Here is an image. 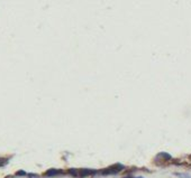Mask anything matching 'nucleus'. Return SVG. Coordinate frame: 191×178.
I'll return each instance as SVG.
<instances>
[{"label": "nucleus", "instance_id": "1", "mask_svg": "<svg viewBox=\"0 0 191 178\" xmlns=\"http://www.w3.org/2000/svg\"><path fill=\"white\" fill-rule=\"evenodd\" d=\"M122 168H124L122 165H113V167H110V168H108V169L104 170V174H116V173L120 171Z\"/></svg>", "mask_w": 191, "mask_h": 178}, {"label": "nucleus", "instance_id": "2", "mask_svg": "<svg viewBox=\"0 0 191 178\" xmlns=\"http://www.w3.org/2000/svg\"><path fill=\"white\" fill-rule=\"evenodd\" d=\"M60 171L56 169H50L47 170V173H46V176H55V175H57Z\"/></svg>", "mask_w": 191, "mask_h": 178}, {"label": "nucleus", "instance_id": "3", "mask_svg": "<svg viewBox=\"0 0 191 178\" xmlns=\"http://www.w3.org/2000/svg\"><path fill=\"white\" fill-rule=\"evenodd\" d=\"M175 175L179 178H191V176L188 174H175Z\"/></svg>", "mask_w": 191, "mask_h": 178}, {"label": "nucleus", "instance_id": "4", "mask_svg": "<svg viewBox=\"0 0 191 178\" xmlns=\"http://www.w3.org/2000/svg\"><path fill=\"white\" fill-rule=\"evenodd\" d=\"M90 174H95V171H92V170H82V175L83 176H88Z\"/></svg>", "mask_w": 191, "mask_h": 178}, {"label": "nucleus", "instance_id": "5", "mask_svg": "<svg viewBox=\"0 0 191 178\" xmlns=\"http://www.w3.org/2000/svg\"><path fill=\"white\" fill-rule=\"evenodd\" d=\"M7 159H3V158H0V167H2L3 165H6V162H7Z\"/></svg>", "mask_w": 191, "mask_h": 178}]
</instances>
